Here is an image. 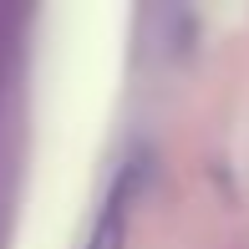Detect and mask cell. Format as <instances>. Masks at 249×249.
<instances>
[{
	"instance_id": "cell-1",
	"label": "cell",
	"mask_w": 249,
	"mask_h": 249,
	"mask_svg": "<svg viewBox=\"0 0 249 249\" xmlns=\"http://www.w3.org/2000/svg\"><path fill=\"white\" fill-rule=\"evenodd\" d=\"M127 194H132V188L122 183L117 194L102 203L92 234H87V249H127Z\"/></svg>"
}]
</instances>
